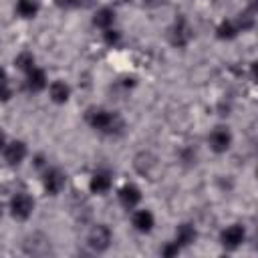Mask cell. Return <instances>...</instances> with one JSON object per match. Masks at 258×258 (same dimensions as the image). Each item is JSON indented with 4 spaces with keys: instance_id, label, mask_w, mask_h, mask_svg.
Listing matches in <instances>:
<instances>
[{
    "instance_id": "ba28073f",
    "label": "cell",
    "mask_w": 258,
    "mask_h": 258,
    "mask_svg": "<svg viewBox=\"0 0 258 258\" xmlns=\"http://www.w3.org/2000/svg\"><path fill=\"white\" fill-rule=\"evenodd\" d=\"M232 143H234V135H232V131H230V127H226V125H218V127H214L212 131H210V135H208V145H210V149L214 151V153H226L230 147H232Z\"/></svg>"
},
{
    "instance_id": "4316f807",
    "label": "cell",
    "mask_w": 258,
    "mask_h": 258,
    "mask_svg": "<svg viewBox=\"0 0 258 258\" xmlns=\"http://www.w3.org/2000/svg\"><path fill=\"white\" fill-rule=\"evenodd\" d=\"M4 83H10V79H8V73L0 67V85H4Z\"/></svg>"
},
{
    "instance_id": "9a60e30c",
    "label": "cell",
    "mask_w": 258,
    "mask_h": 258,
    "mask_svg": "<svg viewBox=\"0 0 258 258\" xmlns=\"http://www.w3.org/2000/svg\"><path fill=\"white\" fill-rule=\"evenodd\" d=\"M46 89H48V99H50L52 103H56V105H64V103L71 99V93H73L71 85H69L67 81H62V79L52 81Z\"/></svg>"
},
{
    "instance_id": "7402d4cb",
    "label": "cell",
    "mask_w": 258,
    "mask_h": 258,
    "mask_svg": "<svg viewBox=\"0 0 258 258\" xmlns=\"http://www.w3.org/2000/svg\"><path fill=\"white\" fill-rule=\"evenodd\" d=\"M179 252H181V248H179V244H177L175 240L165 242V244L161 246V256H165V258H173V256H177Z\"/></svg>"
},
{
    "instance_id": "f1b7e54d",
    "label": "cell",
    "mask_w": 258,
    "mask_h": 258,
    "mask_svg": "<svg viewBox=\"0 0 258 258\" xmlns=\"http://www.w3.org/2000/svg\"><path fill=\"white\" fill-rule=\"evenodd\" d=\"M0 218H2V204H0Z\"/></svg>"
},
{
    "instance_id": "8fae6325",
    "label": "cell",
    "mask_w": 258,
    "mask_h": 258,
    "mask_svg": "<svg viewBox=\"0 0 258 258\" xmlns=\"http://www.w3.org/2000/svg\"><path fill=\"white\" fill-rule=\"evenodd\" d=\"M113 187V173L109 169H95L89 177V191L103 196Z\"/></svg>"
},
{
    "instance_id": "5b68a950",
    "label": "cell",
    "mask_w": 258,
    "mask_h": 258,
    "mask_svg": "<svg viewBox=\"0 0 258 258\" xmlns=\"http://www.w3.org/2000/svg\"><path fill=\"white\" fill-rule=\"evenodd\" d=\"M22 252L28 256H48L52 252V242L44 232H30L22 240Z\"/></svg>"
},
{
    "instance_id": "ac0fdd59",
    "label": "cell",
    "mask_w": 258,
    "mask_h": 258,
    "mask_svg": "<svg viewBox=\"0 0 258 258\" xmlns=\"http://www.w3.org/2000/svg\"><path fill=\"white\" fill-rule=\"evenodd\" d=\"M14 12L18 14V18L30 20V18H36V14L40 12V4L38 0H16Z\"/></svg>"
},
{
    "instance_id": "d4e9b609",
    "label": "cell",
    "mask_w": 258,
    "mask_h": 258,
    "mask_svg": "<svg viewBox=\"0 0 258 258\" xmlns=\"http://www.w3.org/2000/svg\"><path fill=\"white\" fill-rule=\"evenodd\" d=\"M32 161H34V167H38V169H44V167L48 165V163L44 161V155H40V153H38V155H34V159H32Z\"/></svg>"
},
{
    "instance_id": "2e32d148",
    "label": "cell",
    "mask_w": 258,
    "mask_h": 258,
    "mask_svg": "<svg viewBox=\"0 0 258 258\" xmlns=\"http://www.w3.org/2000/svg\"><path fill=\"white\" fill-rule=\"evenodd\" d=\"M173 240L179 244L181 250L187 248V246H191V244L198 240V230H196V226H194L191 222L179 224V226L175 228V238H173Z\"/></svg>"
},
{
    "instance_id": "484cf974",
    "label": "cell",
    "mask_w": 258,
    "mask_h": 258,
    "mask_svg": "<svg viewBox=\"0 0 258 258\" xmlns=\"http://www.w3.org/2000/svg\"><path fill=\"white\" fill-rule=\"evenodd\" d=\"M165 0H143V6L145 8H159Z\"/></svg>"
},
{
    "instance_id": "44dd1931",
    "label": "cell",
    "mask_w": 258,
    "mask_h": 258,
    "mask_svg": "<svg viewBox=\"0 0 258 258\" xmlns=\"http://www.w3.org/2000/svg\"><path fill=\"white\" fill-rule=\"evenodd\" d=\"M103 42H105L107 46H117V44L121 42V32H119L115 26L103 30Z\"/></svg>"
},
{
    "instance_id": "6da1fadb",
    "label": "cell",
    "mask_w": 258,
    "mask_h": 258,
    "mask_svg": "<svg viewBox=\"0 0 258 258\" xmlns=\"http://www.w3.org/2000/svg\"><path fill=\"white\" fill-rule=\"evenodd\" d=\"M85 121H87V125L91 129H95L99 133H105V135H117L125 127V123L119 117V113L109 111L105 107H91V109H87Z\"/></svg>"
},
{
    "instance_id": "7c38bea8",
    "label": "cell",
    "mask_w": 258,
    "mask_h": 258,
    "mask_svg": "<svg viewBox=\"0 0 258 258\" xmlns=\"http://www.w3.org/2000/svg\"><path fill=\"white\" fill-rule=\"evenodd\" d=\"M141 189H139V185H135V183H123L119 189H117V200H119V204L125 208V210H133V208H137L139 206V202H141Z\"/></svg>"
},
{
    "instance_id": "9c48e42d",
    "label": "cell",
    "mask_w": 258,
    "mask_h": 258,
    "mask_svg": "<svg viewBox=\"0 0 258 258\" xmlns=\"http://www.w3.org/2000/svg\"><path fill=\"white\" fill-rule=\"evenodd\" d=\"M246 226L244 224H230L220 232V244L226 250H236L246 242Z\"/></svg>"
},
{
    "instance_id": "ffe728a7",
    "label": "cell",
    "mask_w": 258,
    "mask_h": 258,
    "mask_svg": "<svg viewBox=\"0 0 258 258\" xmlns=\"http://www.w3.org/2000/svg\"><path fill=\"white\" fill-rule=\"evenodd\" d=\"M14 67L20 71V73H28L36 67V56L30 52V50H20L16 56H14Z\"/></svg>"
},
{
    "instance_id": "52a82bcc",
    "label": "cell",
    "mask_w": 258,
    "mask_h": 258,
    "mask_svg": "<svg viewBox=\"0 0 258 258\" xmlns=\"http://www.w3.org/2000/svg\"><path fill=\"white\" fill-rule=\"evenodd\" d=\"M113 242V232L107 224H95L87 234V246L93 252H105Z\"/></svg>"
},
{
    "instance_id": "277c9868",
    "label": "cell",
    "mask_w": 258,
    "mask_h": 258,
    "mask_svg": "<svg viewBox=\"0 0 258 258\" xmlns=\"http://www.w3.org/2000/svg\"><path fill=\"white\" fill-rule=\"evenodd\" d=\"M8 210H10V216L14 220H28L32 214H34V198L28 194V191H16L12 198H10V204H8Z\"/></svg>"
},
{
    "instance_id": "e0dca14e",
    "label": "cell",
    "mask_w": 258,
    "mask_h": 258,
    "mask_svg": "<svg viewBox=\"0 0 258 258\" xmlns=\"http://www.w3.org/2000/svg\"><path fill=\"white\" fill-rule=\"evenodd\" d=\"M115 18H117V14H115V10L111 6H101L93 14V24L97 28H101V30H107V28L115 26Z\"/></svg>"
},
{
    "instance_id": "8992f818",
    "label": "cell",
    "mask_w": 258,
    "mask_h": 258,
    "mask_svg": "<svg viewBox=\"0 0 258 258\" xmlns=\"http://www.w3.org/2000/svg\"><path fill=\"white\" fill-rule=\"evenodd\" d=\"M40 181H42L44 194H48V196H58V194L64 189V185H67V173H64L60 167H48V165H46V167L42 169Z\"/></svg>"
},
{
    "instance_id": "f546056e",
    "label": "cell",
    "mask_w": 258,
    "mask_h": 258,
    "mask_svg": "<svg viewBox=\"0 0 258 258\" xmlns=\"http://www.w3.org/2000/svg\"><path fill=\"white\" fill-rule=\"evenodd\" d=\"M123 2H131V0H123Z\"/></svg>"
},
{
    "instance_id": "cb8c5ba5",
    "label": "cell",
    "mask_w": 258,
    "mask_h": 258,
    "mask_svg": "<svg viewBox=\"0 0 258 258\" xmlns=\"http://www.w3.org/2000/svg\"><path fill=\"white\" fill-rule=\"evenodd\" d=\"M52 2H54V6L64 8V10H69V8H79V6L83 4V0H52Z\"/></svg>"
},
{
    "instance_id": "3957f363",
    "label": "cell",
    "mask_w": 258,
    "mask_h": 258,
    "mask_svg": "<svg viewBox=\"0 0 258 258\" xmlns=\"http://www.w3.org/2000/svg\"><path fill=\"white\" fill-rule=\"evenodd\" d=\"M167 38H169V44L175 46V48H185V46L191 42V38H194V28H191L189 20H187L183 14H179V16L173 20V24L169 26Z\"/></svg>"
},
{
    "instance_id": "30bf717a",
    "label": "cell",
    "mask_w": 258,
    "mask_h": 258,
    "mask_svg": "<svg viewBox=\"0 0 258 258\" xmlns=\"http://www.w3.org/2000/svg\"><path fill=\"white\" fill-rule=\"evenodd\" d=\"M2 155H4V161L14 167V165H20L26 159L28 147H26V143L22 139H14V141L6 143V147L2 149Z\"/></svg>"
},
{
    "instance_id": "7a4b0ae2",
    "label": "cell",
    "mask_w": 258,
    "mask_h": 258,
    "mask_svg": "<svg viewBox=\"0 0 258 258\" xmlns=\"http://www.w3.org/2000/svg\"><path fill=\"white\" fill-rule=\"evenodd\" d=\"M133 169H135L141 177H145V179H149V181L159 179L161 173H163L161 159H159L153 151H147V149L139 151V153L133 157Z\"/></svg>"
},
{
    "instance_id": "603a6c76",
    "label": "cell",
    "mask_w": 258,
    "mask_h": 258,
    "mask_svg": "<svg viewBox=\"0 0 258 258\" xmlns=\"http://www.w3.org/2000/svg\"><path fill=\"white\" fill-rule=\"evenodd\" d=\"M12 95H14V91H12V85H10V83L0 85V101H2V103H8V101L12 99Z\"/></svg>"
},
{
    "instance_id": "d6986e66",
    "label": "cell",
    "mask_w": 258,
    "mask_h": 258,
    "mask_svg": "<svg viewBox=\"0 0 258 258\" xmlns=\"http://www.w3.org/2000/svg\"><path fill=\"white\" fill-rule=\"evenodd\" d=\"M238 34H240V28H238L236 20H232V18H224V20L216 26V36H218L220 40H234Z\"/></svg>"
},
{
    "instance_id": "5bb4252c",
    "label": "cell",
    "mask_w": 258,
    "mask_h": 258,
    "mask_svg": "<svg viewBox=\"0 0 258 258\" xmlns=\"http://www.w3.org/2000/svg\"><path fill=\"white\" fill-rule=\"evenodd\" d=\"M24 87L28 93H40L48 87V79H46V73L38 67H34L32 71H28L24 75Z\"/></svg>"
},
{
    "instance_id": "83f0119b",
    "label": "cell",
    "mask_w": 258,
    "mask_h": 258,
    "mask_svg": "<svg viewBox=\"0 0 258 258\" xmlns=\"http://www.w3.org/2000/svg\"><path fill=\"white\" fill-rule=\"evenodd\" d=\"M6 143H8V137H6V133L0 129V151L6 147Z\"/></svg>"
},
{
    "instance_id": "4fadbf2b",
    "label": "cell",
    "mask_w": 258,
    "mask_h": 258,
    "mask_svg": "<svg viewBox=\"0 0 258 258\" xmlns=\"http://www.w3.org/2000/svg\"><path fill=\"white\" fill-rule=\"evenodd\" d=\"M131 226L139 234H149L155 228V216L151 210H135L131 216Z\"/></svg>"
}]
</instances>
